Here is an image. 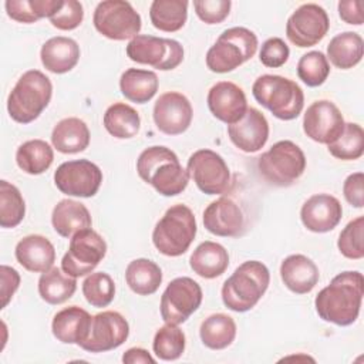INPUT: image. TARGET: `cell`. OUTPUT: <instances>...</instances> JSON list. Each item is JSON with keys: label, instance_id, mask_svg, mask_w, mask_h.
I'll return each instance as SVG.
<instances>
[{"label": "cell", "instance_id": "1", "mask_svg": "<svg viewBox=\"0 0 364 364\" xmlns=\"http://www.w3.org/2000/svg\"><path fill=\"white\" fill-rule=\"evenodd\" d=\"M364 294V277L357 270H346L334 276L314 299L318 317L336 326H350L360 314Z\"/></svg>", "mask_w": 364, "mask_h": 364}, {"label": "cell", "instance_id": "2", "mask_svg": "<svg viewBox=\"0 0 364 364\" xmlns=\"http://www.w3.org/2000/svg\"><path fill=\"white\" fill-rule=\"evenodd\" d=\"M136 172L162 196H176L189 183V173L181 165L178 155L162 145L149 146L139 154Z\"/></svg>", "mask_w": 364, "mask_h": 364}, {"label": "cell", "instance_id": "3", "mask_svg": "<svg viewBox=\"0 0 364 364\" xmlns=\"http://www.w3.org/2000/svg\"><path fill=\"white\" fill-rule=\"evenodd\" d=\"M270 283L267 266L259 260L239 264L225 280L220 294L223 304L236 313L252 310L266 293Z\"/></svg>", "mask_w": 364, "mask_h": 364}, {"label": "cell", "instance_id": "4", "mask_svg": "<svg viewBox=\"0 0 364 364\" xmlns=\"http://www.w3.org/2000/svg\"><path fill=\"white\" fill-rule=\"evenodd\" d=\"M53 84L40 70H28L17 80L7 97V111L13 121L30 124L48 107Z\"/></svg>", "mask_w": 364, "mask_h": 364}, {"label": "cell", "instance_id": "5", "mask_svg": "<svg viewBox=\"0 0 364 364\" xmlns=\"http://www.w3.org/2000/svg\"><path fill=\"white\" fill-rule=\"evenodd\" d=\"M255 100L282 121L297 118L304 107V92L300 85L283 75L263 74L252 85Z\"/></svg>", "mask_w": 364, "mask_h": 364}, {"label": "cell", "instance_id": "6", "mask_svg": "<svg viewBox=\"0 0 364 364\" xmlns=\"http://www.w3.org/2000/svg\"><path fill=\"white\" fill-rule=\"evenodd\" d=\"M196 219L192 209L183 203L172 205L156 222L152 230V243L159 253L168 257L183 255L196 236Z\"/></svg>", "mask_w": 364, "mask_h": 364}, {"label": "cell", "instance_id": "7", "mask_svg": "<svg viewBox=\"0 0 364 364\" xmlns=\"http://www.w3.org/2000/svg\"><path fill=\"white\" fill-rule=\"evenodd\" d=\"M306 155L290 139L277 141L257 158L259 175L273 186L287 188L300 179L306 171Z\"/></svg>", "mask_w": 364, "mask_h": 364}, {"label": "cell", "instance_id": "8", "mask_svg": "<svg viewBox=\"0 0 364 364\" xmlns=\"http://www.w3.org/2000/svg\"><path fill=\"white\" fill-rule=\"evenodd\" d=\"M257 36L246 27H230L222 31L208 50L205 61L212 73L226 74L249 61L257 51Z\"/></svg>", "mask_w": 364, "mask_h": 364}, {"label": "cell", "instance_id": "9", "mask_svg": "<svg viewBox=\"0 0 364 364\" xmlns=\"http://www.w3.org/2000/svg\"><path fill=\"white\" fill-rule=\"evenodd\" d=\"M92 23L104 37L115 41L132 40L142 27L139 13L125 0H104L94 10Z\"/></svg>", "mask_w": 364, "mask_h": 364}, {"label": "cell", "instance_id": "10", "mask_svg": "<svg viewBox=\"0 0 364 364\" xmlns=\"http://www.w3.org/2000/svg\"><path fill=\"white\" fill-rule=\"evenodd\" d=\"M125 53L131 61L159 71L173 70L183 61V47L179 41L148 34H138L129 40Z\"/></svg>", "mask_w": 364, "mask_h": 364}, {"label": "cell", "instance_id": "11", "mask_svg": "<svg viewBox=\"0 0 364 364\" xmlns=\"http://www.w3.org/2000/svg\"><path fill=\"white\" fill-rule=\"evenodd\" d=\"M186 171L198 189L206 195H223L232 188V175L226 161L212 149L195 151L188 159Z\"/></svg>", "mask_w": 364, "mask_h": 364}, {"label": "cell", "instance_id": "12", "mask_svg": "<svg viewBox=\"0 0 364 364\" xmlns=\"http://www.w3.org/2000/svg\"><path fill=\"white\" fill-rule=\"evenodd\" d=\"M105 255V239L91 228L82 229L71 237L68 250L61 259V269L71 277H82L92 273Z\"/></svg>", "mask_w": 364, "mask_h": 364}, {"label": "cell", "instance_id": "13", "mask_svg": "<svg viewBox=\"0 0 364 364\" xmlns=\"http://www.w3.org/2000/svg\"><path fill=\"white\" fill-rule=\"evenodd\" d=\"M203 299L202 287L188 276L176 277L168 283L159 304V313L165 323L182 324L199 307Z\"/></svg>", "mask_w": 364, "mask_h": 364}, {"label": "cell", "instance_id": "14", "mask_svg": "<svg viewBox=\"0 0 364 364\" xmlns=\"http://www.w3.org/2000/svg\"><path fill=\"white\" fill-rule=\"evenodd\" d=\"M330 28L327 11L316 4L306 3L299 6L286 23V37L300 48L311 47L320 43Z\"/></svg>", "mask_w": 364, "mask_h": 364}, {"label": "cell", "instance_id": "15", "mask_svg": "<svg viewBox=\"0 0 364 364\" xmlns=\"http://www.w3.org/2000/svg\"><path fill=\"white\" fill-rule=\"evenodd\" d=\"M54 183L64 195L91 198L102 183V171L88 159L67 161L55 169Z\"/></svg>", "mask_w": 364, "mask_h": 364}, {"label": "cell", "instance_id": "16", "mask_svg": "<svg viewBox=\"0 0 364 364\" xmlns=\"http://www.w3.org/2000/svg\"><path fill=\"white\" fill-rule=\"evenodd\" d=\"M129 336L127 318L114 310L92 316L87 338L78 346L88 353H105L122 346Z\"/></svg>", "mask_w": 364, "mask_h": 364}, {"label": "cell", "instance_id": "17", "mask_svg": "<svg viewBox=\"0 0 364 364\" xmlns=\"http://www.w3.org/2000/svg\"><path fill=\"white\" fill-rule=\"evenodd\" d=\"M344 118L338 107L330 100L311 102L303 115V131L314 142L328 145L344 131Z\"/></svg>", "mask_w": 364, "mask_h": 364}, {"label": "cell", "instance_id": "18", "mask_svg": "<svg viewBox=\"0 0 364 364\" xmlns=\"http://www.w3.org/2000/svg\"><path fill=\"white\" fill-rule=\"evenodd\" d=\"M156 128L165 135H181L192 124L193 108L191 101L178 91L159 95L152 111Z\"/></svg>", "mask_w": 364, "mask_h": 364}, {"label": "cell", "instance_id": "19", "mask_svg": "<svg viewBox=\"0 0 364 364\" xmlns=\"http://www.w3.org/2000/svg\"><path fill=\"white\" fill-rule=\"evenodd\" d=\"M206 102L212 115L226 125L237 122L249 108L243 88L232 81L213 84L208 91Z\"/></svg>", "mask_w": 364, "mask_h": 364}, {"label": "cell", "instance_id": "20", "mask_svg": "<svg viewBox=\"0 0 364 364\" xmlns=\"http://www.w3.org/2000/svg\"><path fill=\"white\" fill-rule=\"evenodd\" d=\"M203 226L215 236L236 237L245 230V215L233 199L220 196L205 208Z\"/></svg>", "mask_w": 364, "mask_h": 364}, {"label": "cell", "instance_id": "21", "mask_svg": "<svg viewBox=\"0 0 364 364\" xmlns=\"http://www.w3.org/2000/svg\"><path fill=\"white\" fill-rule=\"evenodd\" d=\"M269 122L263 112L249 107L246 114L235 124L228 125L230 142L246 154L260 151L269 139Z\"/></svg>", "mask_w": 364, "mask_h": 364}, {"label": "cell", "instance_id": "22", "mask_svg": "<svg viewBox=\"0 0 364 364\" xmlns=\"http://www.w3.org/2000/svg\"><path fill=\"white\" fill-rule=\"evenodd\" d=\"M343 218L340 200L330 193H316L310 196L300 209V219L304 228L314 233L333 230Z\"/></svg>", "mask_w": 364, "mask_h": 364}, {"label": "cell", "instance_id": "23", "mask_svg": "<svg viewBox=\"0 0 364 364\" xmlns=\"http://www.w3.org/2000/svg\"><path fill=\"white\" fill-rule=\"evenodd\" d=\"M283 284L296 294L310 293L320 279L317 264L306 255H290L280 264Z\"/></svg>", "mask_w": 364, "mask_h": 364}, {"label": "cell", "instance_id": "24", "mask_svg": "<svg viewBox=\"0 0 364 364\" xmlns=\"http://www.w3.org/2000/svg\"><path fill=\"white\" fill-rule=\"evenodd\" d=\"M14 255L17 262L33 273L47 272L55 262L54 245L43 235H27L20 239Z\"/></svg>", "mask_w": 364, "mask_h": 364}, {"label": "cell", "instance_id": "25", "mask_svg": "<svg viewBox=\"0 0 364 364\" xmlns=\"http://www.w3.org/2000/svg\"><path fill=\"white\" fill-rule=\"evenodd\" d=\"M92 317L90 313L78 306H68L57 311L51 321L53 336L63 344L82 343L91 327Z\"/></svg>", "mask_w": 364, "mask_h": 364}, {"label": "cell", "instance_id": "26", "mask_svg": "<svg viewBox=\"0 0 364 364\" xmlns=\"http://www.w3.org/2000/svg\"><path fill=\"white\" fill-rule=\"evenodd\" d=\"M80 54V46L74 38L55 36L41 46L40 60L47 71L65 74L77 65Z\"/></svg>", "mask_w": 364, "mask_h": 364}, {"label": "cell", "instance_id": "27", "mask_svg": "<svg viewBox=\"0 0 364 364\" xmlns=\"http://www.w3.org/2000/svg\"><path fill=\"white\" fill-rule=\"evenodd\" d=\"M51 225L61 237H73L77 232L91 228L92 219L84 203L61 199L53 209Z\"/></svg>", "mask_w": 364, "mask_h": 364}, {"label": "cell", "instance_id": "28", "mask_svg": "<svg viewBox=\"0 0 364 364\" xmlns=\"http://www.w3.org/2000/svg\"><path fill=\"white\" fill-rule=\"evenodd\" d=\"M189 266L202 279H216L226 272L229 253L220 243L205 240L192 252Z\"/></svg>", "mask_w": 364, "mask_h": 364}, {"label": "cell", "instance_id": "29", "mask_svg": "<svg viewBox=\"0 0 364 364\" xmlns=\"http://www.w3.org/2000/svg\"><path fill=\"white\" fill-rule=\"evenodd\" d=\"M91 134L88 125L77 118L68 117L58 121L51 132V144L61 154H78L88 148Z\"/></svg>", "mask_w": 364, "mask_h": 364}, {"label": "cell", "instance_id": "30", "mask_svg": "<svg viewBox=\"0 0 364 364\" xmlns=\"http://www.w3.org/2000/svg\"><path fill=\"white\" fill-rule=\"evenodd\" d=\"M363 54V37L354 31H343L330 40L326 57L334 67L340 70H350L361 61Z\"/></svg>", "mask_w": 364, "mask_h": 364}, {"label": "cell", "instance_id": "31", "mask_svg": "<svg viewBox=\"0 0 364 364\" xmlns=\"http://www.w3.org/2000/svg\"><path fill=\"white\" fill-rule=\"evenodd\" d=\"M159 87L156 73L142 68H128L121 74L119 90L121 94L136 104L151 101Z\"/></svg>", "mask_w": 364, "mask_h": 364}, {"label": "cell", "instance_id": "32", "mask_svg": "<svg viewBox=\"0 0 364 364\" xmlns=\"http://www.w3.org/2000/svg\"><path fill=\"white\" fill-rule=\"evenodd\" d=\"M125 282L135 294L149 296L159 289L162 270L154 260L145 257L134 259L125 269Z\"/></svg>", "mask_w": 364, "mask_h": 364}, {"label": "cell", "instance_id": "33", "mask_svg": "<svg viewBox=\"0 0 364 364\" xmlns=\"http://www.w3.org/2000/svg\"><path fill=\"white\" fill-rule=\"evenodd\" d=\"M236 323L225 313H215L206 317L199 327V337L205 347L210 350H225L236 338Z\"/></svg>", "mask_w": 364, "mask_h": 364}, {"label": "cell", "instance_id": "34", "mask_svg": "<svg viewBox=\"0 0 364 364\" xmlns=\"http://www.w3.org/2000/svg\"><path fill=\"white\" fill-rule=\"evenodd\" d=\"M102 122L107 132L118 139L134 138L141 128L138 111L125 102H114L109 105L104 112Z\"/></svg>", "mask_w": 364, "mask_h": 364}, {"label": "cell", "instance_id": "35", "mask_svg": "<svg viewBox=\"0 0 364 364\" xmlns=\"http://www.w3.org/2000/svg\"><path fill=\"white\" fill-rule=\"evenodd\" d=\"M186 0H154L149 7L152 26L164 33L179 31L188 20Z\"/></svg>", "mask_w": 364, "mask_h": 364}, {"label": "cell", "instance_id": "36", "mask_svg": "<svg viewBox=\"0 0 364 364\" xmlns=\"http://www.w3.org/2000/svg\"><path fill=\"white\" fill-rule=\"evenodd\" d=\"M38 294L48 304H61L73 297L77 290L75 277L64 273L63 269L51 267L43 272L38 279Z\"/></svg>", "mask_w": 364, "mask_h": 364}, {"label": "cell", "instance_id": "37", "mask_svg": "<svg viewBox=\"0 0 364 364\" xmlns=\"http://www.w3.org/2000/svg\"><path fill=\"white\" fill-rule=\"evenodd\" d=\"M54 161V152L48 142L30 139L23 142L16 151L17 166L28 175L44 173Z\"/></svg>", "mask_w": 364, "mask_h": 364}, {"label": "cell", "instance_id": "38", "mask_svg": "<svg viewBox=\"0 0 364 364\" xmlns=\"http://www.w3.org/2000/svg\"><path fill=\"white\" fill-rule=\"evenodd\" d=\"M64 4V0H7L4 3L7 16L18 23H36L51 17Z\"/></svg>", "mask_w": 364, "mask_h": 364}, {"label": "cell", "instance_id": "39", "mask_svg": "<svg viewBox=\"0 0 364 364\" xmlns=\"http://www.w3.org/2000/svg\"><path fill=\"white\" fill-rule=\"evenodd\" d=\"M327 151L337 159L355 161L364 154V131L357 122H346L341 135L327 145Z\"/></svg>", "mask_w": 364, "mask_h": 364}, {"label": "cell", "instance_id": "40", "mask_svg": "<svg viewBox=\"0 0 364 364\" xmlns=\"http://www.w3.org/2000/svg\"><path fill=\"white\" fill-rule=\"evenodd\" d=\"M185 346V333L176 324L169 323H165L156 330L152 341V350L155 355L162 361L178 360L183 354Z\"/></svg>", "mask_w": 364, "mask_h": 364}, {"label": "cell", "instance_id": "41", "mask_svg": "<svg viewBox=\"0 0 364 364\" xmlns=\"http://www.w3.org/2000/svg\"><path fill=\"white\" fill-rule=\"evenodd\" d=\"M26 215V202L18 188L7 181H0V226L13 229Z\"/></svg>", "mask_w": 364, "mask_h": 364}, {"label": "cell", "instance_id": "42", "mask_svg": "<svg viewBox=\"0 0 364 364\" xmlns=\"http://www.w3.org/2000/svg\"><path fill=\"white\" fill-rule=\"evenodd\" d=\"M82 294L92 307H107L115 297V283L108 273H90L81 286Z\"/></svg>", "mask_w": 364, "mask_h": 364}, {"label": "cell", "instance_id": "43", "mask_svg": "<svg viewBox=\"0 0 364 364\" xmlns=\"http://www.w3.org/2000/svg\"><path fill=\"white\" fill-rule=\"evenodd\" d=\"M330 74V63L324 53L313 50L303 54L297 63V75L307 87H320Z\"/></svg>", "mask_w": 364, "mask_h": 364}, {"label": "cell", "instance_id": "44", "mask_svg": "<svg viewBox=\"0 0 364 364\" xmlns=\"http://www.w3.org/2000/svg\"><path fill=\"white\" fill-rule=\"evenodd\" d=\"M337 247L340 253L351 260L364 257V216L350 220L338 235Z\"/></svg>", "mask_w": 364, "mask_h": 364}, {"label": "cell", "instance_id": "45", "mask_svg": "<svg viewBox=\"0 0 364 364\" xmlns=\"http://www.w3.org/2000/svg\"><path fill=\"white\" fill-rule=\"evenodd\" d=\"M84 18V7L77 0H64L63 7L50 17V23L53 27L71 31L77 28Z\"/></svg>", "mask_w": 364, "mask_h": 364}, {"label": "cell", "instance_id": "46", "mask_svg": "<svg viewBox=\"0 0 364 364\" xmlns=\"http://www.w3.org/2000/svg\"><path fill=\"white\" fill-rule=\"evenodd\" d=\"M290 48L280 37L267 38L259 51L260 63L267 68H279L289 60Z\"/></svg>", "mask_w": 364, "mask_h": 364}, {"label": "cell", "instance_id": "47", "mask_svg": "<svg viewBox=\"0 0 364 364\" xmlns=\"http://www.w3.org/2000/svg\"><path fill=\"white\" fill-rule=\"evenodd\" d=\"M230 0H195L193 9L205 24H220L230 13Z\"/></svg>", "mask_w": 364, "mask_h": 364}, {"label": "cell", "instance_id": "48", "mask_svg": "<svg viewBox=\"0 0 364 364\" xmlns=\"http://www.w3.org/2000/svg\"><path fill=\"white\" fill-rule=\"evenodd\" d=\"M343 195L348 205L361 209L364 206V173H350L343 183Z\"/></svg>", "mask_w": 364, "mask_h": 364}, {"label": "cell", "instance_id": "49", "mask_svg": "<svg viewBox=\"0 0 364 364\" xmlns=\"http://www.w3.org/2000/svg\"><path fill=\"white\" fill-rule=\"evenodd\" d=\"M0 273H1V309H4L20 286V274L16 269L7 264H1Z\"/></svg>", "mask_w": 364, "mask_h": 364}, {"label": "cell", "instance_id": "50", "mask_svg": "<svg viewBox=\"0 0 364 364\" xmlns=\"http://www.w3.org/2000/svg\"><path fill=\"white\" fill-rule=\"evenodd\" d=\"M340 18L353 26H361L364 21L363 1L361 0H341L337 4Z\"/></svg>", "mask_w": 364, "mask_h": 364}, {"label": "cell", "instance_id": "51", "mask_svg": "<svg viewBox=\"0 0 364 364\" xmlns=\"http://www.w3.org/2000/svg\"><path fill=\"white\" fill-rule=\"evenodd\" d=\"M122 363L125 364H154L155 358L142 347H131L122 354Z\"/></svg>", "mask_w": 364, "mask_h": 364}]
</instances>
